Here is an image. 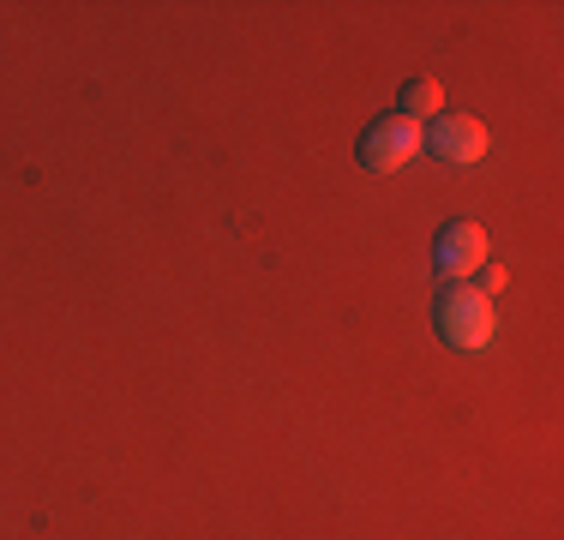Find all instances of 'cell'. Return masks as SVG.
Listing matches in <instances>:
<instances>
[{"instance_id": "cell-3", "label": "cell", "mask_w": 564, "mask_h": 540, "mask_svg": "<svg viewBox=\"0 0 564 540\" xmlns=\"http://www.w3.org/2000/svg\"><path fill=\"white\" fill-rule=\"evenodd\" d=\"M487 228L480 223H451L445 235H438V247H433V264L445 270L451 282H463V277H475L480 264H487Z\"/></svg>"}, {"instance_id": "cell-6", "label": "cell", "mask_w": 564, "mask_h": 540, "mask_svg": "<svg viewBox=\"0 0 564 540\" xmlns=\"http://www.w3.org/2000/svg\"><path fill=\"white\" fill-rule=\"evenodd\" d=\"M505 289V270L499 264H480V294H487V301H492V294H499Z\"/></svg>"}, {"instance_id": "cell-4", "label": "cell", "mask_w": 564, "mask_h": 540, "mask_svg": "<svg viewBox=\"0 0 564 540\" xmlns=\"http://www.w3.org/2000/svg\"><path fill=\"white\" fill-rule=\"evenodd\" d=\"M487 127H480L475 115H438L433 120V151L445 162H480L487 156Z\"/></svg>"}, {"instance_id": "cell-2", "label": "cell", "mask_w": 564, "mask_h": 540, "mask_svg": "<svg viewBox=\"0 0 564 540\" xmlns=\"http://www.w3.org/2000/svg\"><path fill=\"white\" fill-rule=\"evenodd\" d=\"M421 144H426L421 120L391 115V120H372V127H367V139H360V162H367L372 174H397L402 162L421 156Z\"/></svg>"}, {"instance_id": "cell-1", "label": "cell", "mask_w": 564, "mask_h": 540, "mask_svg": "<svg viewBox=\"0 0 564 540\" xmlns=\"http://www.w3.org/2000/svg\"><path fill=\"white\" fill-rule=\"evenodd\" d=\"M492 331H499V318H492V301L480 289H445L438 294V336H445L451 348H463V355H480V348L492 343Z\"/></svg>"}, {"instance_id": "cell-5", "label": "cell", "mask_w": 564, "mask_h": 540, "mask_svg": "<svg viewBox=\"0 0 564 540\" xmlns=\"http://www.w3.org/2000/svg\"><path fill=\"white\" fill-rule=\"evenodd\" d=\"M433 108H445V85H438V78H409V85H402V115L409 120H426Z\"/></svg>"}]
</instances>
